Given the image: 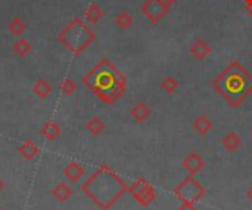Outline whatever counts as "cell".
<instances>
[{
  "label": "cell",
  "instance_id": "1",
  "mask_svg": "<svg viewBox=\"0 0 252 210\" xmlns=\"http://www.w3.org/2000/svg\"><path fill=\"white\" fill-rule=\"evenodd\" d=\"M81 81L105 105L117 103L127 90L126 75L108 57L100 59Z\"/></svg>",
  "mask_w": 252,
  "mask_h": 210
},
{
  "label": "cell",
  "instance_id": "2",
  "mask_svg": "<svg viewBox=\"0 0 252 210\" xmlns=\"http://www.w3.org/2000/svg\"><path fill=\"white\" fill-rule=\"evenodd\" d=\"M83 193L100 210H109L128 191V185L108 166H99L81 185Z\"/></svg>",
  "mask_w": 252,
  "mask_h": 210
},
{
  "label": "cell",
  "instance_id": "3",
  "mask_svg": "<svg viewBox=\"0 0 252 210\" xmlns=\"http://www.w3.org/2000/svg\"><path fill=\"white\" fill-rule=\"evenodd\" d=\"M213 85L230 106L239 107L252 94V74L239 60H232Z\"/></svg>",
  "mask_w": 252,
  "mask_h": 210
},
{
  "label": "cell",
  "instance_id": "4",
  "mask_svg": "<svg viewBox=\"0 0 252 210\" xmlns=\"http://www.w3.org/2000/svg\"><path fill=\"white\" fill-rule=\"evenodd\" d=\"M56 40L72 54H83L96 40V32L81 16H74L56 35Z\"/></svg>",
  "mask_w": 252,
  "mask_h": 210
},
{
  "label": "cell",
  "instance_id": "5",
  "mask_svg": "<svg viewBox=\"0 0 252 210\" xmlns=\"http://www.w3.org/2000/svg\"><path fill=\"white\" fill-rule=\"evenodd\" d=\"M173 194L180 200V202H190L196 203L205 196V188L195 180L193 175L186 177L174 190Z\"/></svg>",
  "mask_w": 252,
  "mask_h": 210
},
{
  "label": "cell",
  "instance_id": "6",
  "mask_svg": "<svg viewBox=\"0 0 252 210\" xmlns=\"http://www.w3.org/2000/svg\"><path fill=\"white\" fill-rule=\"evenodd\" d=\"M128 193L136 200V203H139L143 208L151 206L157 199V191H155L154 185L151 183H148L145 178H137L128 187Z\"/></svg>",
  "mask_w": 252,
  "mask_h": 210
},
{
  "label": "cell",
  "instance_id": "7",
  "mask_svg": "<svg viewBox=\"0 0 252 210\" xmlns=\"http://www.w3.org/2000/svg\"><path fill=\"white\" fill-rule=\"evenodd\" d=\"M170 12V6L164 0H146L142 4V13L151 24H158Z\"/></svg>",
  "mask_w": 252,
  "mask_h": 210
},
{
  "label": "cell",
  "instance_id": "8",
  "mask_svg": "<svg viewBox=\"0 0 252 210\" xmlns=\"http://www.w3.org/2000/svg\"><path fill=\"white\" fill-rule=\"evenodd\" d=\"M182 165H183L185 171H186L189 175H193V177H195L196 174H199V172L204 169L205 160H204V158H202L199 153L192 152V153H189V155L183 159Z\"/></svg>",
  "mask_w": 252,
  "mask_h": 210
},
{
  "label": "cell",
  "instance_id": "9",
  "mask_svg": "<svg viewBox=\"0 0 252 210\" xmlns=\"http://www.w3.org/2000/svg\"><path fill=\"white\" fill-rule=\"evenodd\" d=\"M213 47L211 44L205 40V38H196L193 41V44L190 46V54L196 59V60H204L210 53H211Z\"/></svg>",
  "mask_w": 252,
  "mask_h": 210
},
{
  "label": "cell",
  "instance_id": "10",
  "mask_svg": "<svg viewBox=\"0 0 252 210\" xmlns=\"http://www.w3.org/2000/svg\"><path fill=\"white\" fill-rule=\"evenodd\" d=\"M151 115H152L151 107H149L146 103H143V102L136 103V105L131 107V110H130V116H131V118L134 119V122H137V124L146 122V121L151 118Z\"/></svg>",
  "mask_w": 252,
  "mask_h": 210
},
{
  "label": "cell",
  "instance_id": "11",
  "mask_svg": "<svg viewBox=\"0 0 252 210\" xmlns=\"http://www.w3.org/2000/svg\"><path fill=\"white\" fill-rule=\"evenodd\" d=\"M221 144H223V147L227 152L235 153V152H238L242 147V138H241V135L236 131H229L221 138Z\"/></svg>",
  "mask_w": 252,
  "mask_h": 210
},
{
  "label": "cell",
  "instance_id": "12",
  "mask_svg": "<svg viewBox=\"0 0 252 210\" xmlns=\"http://www.w3.org/2000/svg\"><path fill=\"white\" fill-rule=\"evenodd\" d=\"M192 128H193V131H195L198 135L205 137V135L213 130V122H211V119H210L208 116L201 115V116H198V118L192 122Z\"/></svg>",
  "mask_w": 252,
  "mask_h": 210
},
{
  "label": "cell",
  "instance_id": "13",
  "mask_svg": "<svg viewBox=\"0 0 252 210\" xmlns=\"http://www.w3.org/2000/svg\"><path fill=\"white\" fill-rule=\"evenodd\" d=\"M52 196H53L55 200H58L61 203H65L72 197V190L66 183H59L52 188Z\"/></svg>",
  "mask_w": 252,
  "mask_h": 210
},
{
  "label": "cell",
  "instance_id": "14",
  "mask_svg": "<svg viewBox=\"0 0 252 210\" xmlns=\"http://www.w3.org/2000/svg\"><path fill=\"white\" fill-rule=\"evenodd\" d=\"M83 175H84V168L77 162H69L63 168V177L69 180L71 183H77Z\"/></svg>",
  "mask_w": 252,
  "mask_h": 210
},
{
  "label": "cell",
  "instance_id": "15",
  "mask_svg": "<svg viewBox=\"0 0 252 210\" xmlns=\"http://www.w3.org/2000/svg\"><path fill=\"white\" fill-rule=\"evenodd\" d=\"M102 16H103V10H102V7L97 4V3H90L86 9H84V19L89 22V24H93V25H96L100 19H102Z\"/></svg>",
  "mask_w": 252,
  "mask_h": 210
},
{
  "label": "cell",
  "instance_id": "16",
  "mask_svg": "<svg viewBox=\"0 0 252 210\" xmlns=\"http://www.w3.org/2000/svg\"><path fill=\"white\" fill-rule=\"evenodd\" d=\"M12 52H13L15 56L24 59V57H27V56L31 54L32 46H31V43H30L27 38H18V40L12 44Z\"/></svg>",
  "mask_w": 252,
  "mask_h": 210
},
{
  "label": "cell",
  "instance_id": "17",
  "mask_svg": "<svg viewBox=\"0 0 252 210\" xmlns=\"http://www.w3.org/2000/svg\"><path fill=\"white\" fill-rule=\"evenodd\" d=\"M40 134L43 138H46L47 141H55L59 135H61V127L55 122V121H47L41 130H40Z\"/></svg>",
  "mask_w": 252,
  "mask_h": 210
},
{
  "label": "cell",
  "instance_id": "18",
  "mask_svg": "<svg viewBox=\"0 0 252 210\" xmlns=\"http://www.w3.org/2000/svg\"><path fill=\"white\" fill-rule=\"evenodd\" d=\"M18 152H19V155H21L25 160H32L34 158H37V156H38L40 149H38V146H37L34 141L27 140V141H24V143L19 146Z\"/></svg>",
  "mask_w": 252,
  "mask_h": 210
},
{
  "label": "cell",
  "instance_id": "19",
  "mask_svg": "<svg viewBox=\"0 0 252 210\" xmlns=\"http://www.w3.org/2000/svg\"><path fill=\"white\" fill-rule=\"evenodd\" d=\"M25 29H27V24H25V21H24L19 15L12 16L10 21L7 22V31H9L12 35L19 37V35H22V34L25 32Z\"/></svg>",
  "mask_w": 252,
  "mask_h": 210
},
{
  "label": "cell",
  "instance_id": "20",
  "mask_svg": "<svg viewBox=\"0 0 252 210\" xmlns=\"http://www.w3.org/2000/svg\"><path fill=\"white\" fill-rule=\"evenodd\" d=\"M53 88L52 84L46 79H37L32 85V93L38 97V99H47L50 97Z\"/></svg>",
  "mask_w": 252,
  "mask_h": 210
},
{
  "label": "cell",
  "instance_id": "21",
  "mask_svg": "<svg viewBox=\"0 0 252 210\" xmlns=\"http://www.w3.org/2000/svg\"><path fill=\"white\" fill-rule=\"evenodd\" d=\"M86 130L90 132V135L99 137V135L103 132V130H105V124H103V121H102L99 116H93V118H90V119L87 121Z\"/></svg>",
  "mask_w": 252,
  "mask_h": 210
},
{
  "label": "cell",
  "instance_id": "22",
  "mask_svg": "<svg viewBox=\"0 0 252 210\" xmlns=\"http://www.w3.org/2000/svg\"><path fill=\"white\" fill-rule=\"evenodd\" d=\"M133 16L127 12V10H123V12H120L118 15H115V18H114V24L118 26V28H121V29H127V28H130L131 25H133Z\"/></svg>",
  "mask_w": 252,
  "mask_h": 210
},
{
  "label": "cell",
  "instance_id": "23",
  "mask_svg": "<svg viewBox=\"0 0 252 210\" xmlns=\"http://www.w3.org/2000/svg\"><path fill=\"white\" fill-rule=\"evenodd\" d=\"M159 87L162 91H165L167 94H173L177 91L179 88V81L173 77V75H167L162 78V81L159 82Z\"/></svg>",
  "mask_w": 252,
  "mask_h": 210
},
{
  "label": "cell",
  "instance_id": "24",
  "mask_svg": "<svg viewBox=\"0 0 252 210\" xmlns=\"http://www.w3.org/2000/svg\"><path fill=\"white\" fill-rule=\"evenodd\" d=\"M77 88H78V85H77V82H75L72 78H65V79H62L61 84H59V90H61L62 94L66 96V97H71V96L77 91Z\"/></svg>",
  "mask_w": 252,
  "mask_h": 210
},
{
  "label": "cell",
  "instance_id": "25",
  "mask_svg": "<svg viewBox=\"0 0 252 210\" xmlns=\"http://www.w3.org/2000/svg\"><path fill=\"white\" fill-rule=\"evenodd\" d=\"M177 210H196V206L195 203H190V202H182Z\"/></svg>",
  "mask_w": 252,
  "mask_h": 210
},
{
  "label": "cell",
  "instance_id": "26",
  "mask_svg": "<svg viewBox=\"0 0 252 210\" xmlns=\"http://www.w3.org/2000/svg\"><path fill=\"white\" fill-rule=\"evenodd\" d=\"M247 197H248V200L252 203V185H250V188L247 190Z\"/></svg>",
  "mask_w": 252,
  "mask_h": 210
},
{
  "label": "cell",
  "instance_id": "27",
  "mask_svg": "<svg viewBox=\"0 0 252 210\" xmlns=\"http://www.w3.org/2000/svg\"><path fill=\"white\" fill-rule=\"evenodd\" d=\"M164 1H165V3H167L168 6H173V4H176V3H177L179 0H164Z\"/></svg>",
  "mask_w": 252,
  "mask_h": 210
},
{
  "label": "cell",
  "instance_id": "28",
  "mask_svg": "<svg viewBox=\"0 0 252 210\" xmlns=\"http://www.w3.org/2000/svg\"><path fill=\"white\" fill-rule=\"evenodd\" d=\"M245 10L250 16H252V6H245Z\"/></svg>",
  "mask_w": 252,
  "mask_h": 210
},
{
  "label": "cell",
  "instance_id": "29",
  "mask_svg": "<svg viewBox=\"0 0 252 210\" xmlns=\"http://www.w3.org/2000/svg\"><path fill=\"white\" fill-rule=\"evenodd\" d=\"M3 187H4V184H3V181H1V178H0V191L3 190Z\"/></svg>",
  "mask_w": 252,
  "mask_h": 210
},
{
  "label": "cell",
  "instance_id": "30",
  "mask_svg": "<svg viewBox=\"0 0 252 210\" xmlns=\"http://www.w3.org/2000/svg\"><path fill=\"white\" fill-rule=\"evenodd\" d=\"M0 210H1V208H0Z\"/></svg>",
  "mask_w": 252,
  "mask_h": 210
}]
</instances>
